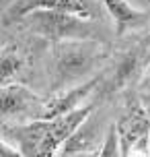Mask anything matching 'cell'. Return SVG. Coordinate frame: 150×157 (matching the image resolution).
Returning a JSON list of instances; mask_svg holds the SVG:
<instances>
[{"instance_id": "6da1fadb", "label": "cell", "mask_w": 150, "mask_h": 157, "mask_svg": "<svg viewBox=\"0 0 150 157\" xmlns=\"http://www.w3.org/2000/svg\"><path fill=\"white\" fill-rule=\"evenodd\" d=\"M91 105H78L55 118L16 122L8 128V136L23 157H55L66 139L91 116Z\"/></svg>"}, {"instance_id": "7a4b0ae2", "label": "cell", "mask_w": 150, "mask_h": 157, "mask_svg": "<svg viewBox=\"0 0 150 157\" xmlns=\"http://www.w3.org/2000/svg\"><path fill=\"white\" fill-rule=\"evenodd\" d=\"M105 58V48L88 37L64 39L55 48V68L62 85H76Z\"/></svg>"}, {"instance_id": "3957f363", "label": "cell", "mask_w": 150, "mask_h": 157, "mask_svg": "<svg viewBox=\"0 0 150 157\" xmlns=\"http://www.w3.org/2000/svg\"><path fill=\"white\" fill-rule=\"evenodd\" d=\"M23 17L37 35H43L55 44L64 39L88 37L87 19H78L74 15H66L58 10H29Z\"/></svg>"}, {"instance_id": "277c9868", "label": "cell", "mask_w": 150, "mask_h": 157, "mask_svg": "<svg viewBox=\"0 0 150 157\" xmlns=\"http://www.w3.org/2000/svg\"><path fill=\"white\" fill-rule=\"evenodd\" d=\"M41 110H43V99L35 95L31 89L19 83H8L0 87V118L2 120L27 122V120L41 118Z\"/></svg>"}, {"instance_id": "5b68a950", "label": "cell", "mask_w": 150, "mask_h": 157, "mask_svg": "<svg viewBox=\"0 0 150 157\" xmlns=\"http://www.w3.org/2000/svg\"><path fill=\"white\" fill-rule=\"evenodd\" d=\"M99 83H101V77H93L88 81H84V83H76V85L66 87V91H62L60 95L52 97L49 101H43L41 118H55V116L66 114V112L76 110L80 103L95 91V87Z\"/></svg>"}, {"instance_id": "8992f818", "label": "cell", "mask_w": 150, "mask_h": 157, "mask_svg": "<svg viewBox=\"0 0 150 157\" xmlns=\"http://www.w3.org/2000/svg\"><path fill=\"white\" fill-rule=\"evenodd\" d=\"M101 4L107 8V13L113 19L117 35H123L126 31L136 29V27H140L148 21V10L136 8L127 0H101Z\"/></svg>"}, {"instance_id": "52a82bcc", "label": "cell", "mask_w": 150, "mask_h": 157, "mask_svg": "<svg viewBox=\"0 0 150 157\" xmlns=\"http://www.w3.org/2000/svg\"><path fill=\"white\" fill-rule=\"evenodd\" d=\"M29 10H58V13L74 15L78 19H88L93 15L87 0H27L21 4L19 13L25 15Z\"/></svg>"}, {"instance_id": "ba28073f", "label": "cell", "mask_w": 150, "mask_h": 157, "mask_svg": "<svg viewBox=\"0 0 150 157\" xmlns=\"http://www.w3.org/2000/svg\"><path fill=\"white\" fill-rule=\"evenodd\" d=\"M23 66L25 58L16 46H8L4 50H0V87L15 83V78L23 71Z\"/></svg>"}, {"instance_id": "9c48e42d", "label": "cell", "mask_w": 150, "mask_h": 157, "mask_svg": "<svg viewBox=\"0 0 150 157\" xmlns=\"http://www.w3.org/2000/svg\"><path fill=\"white\" fill-rule=\"evenodd\" d=\"M95 157H123L121 155V145H119V134H117V126L113 124L105 130L103 143L99 151L95 153Z\"/></svg>"}, {"instance_id": "30bf717a", "label": "cell", "mask_w": 150, "mask_h": 157, "mask_svg": "<svg viewBox=\"0 0 150 157\" xmlns=\"http://www.w3.org/2000/svg\"><path fill=\"white\" fill-rule=\"evenodd\" d=\"M0 157H23V155L19 153V149L10 141L0 139Z\"/></svg>"}, {"instance_id": "8fae6325", "label": "cell", "mask_w": 150, "mask_h": 157, "mask_svg": "<svg viewBox=\"0 0 150 157\" xmlns=\"http://www.w3.org/2000/svg\"><path fill=\"white\" fill-rule=\"evenodd\" d=\"M60 157H95L93 151H76V153H62Z\"/></svg>"}, {"instance_id": "7c38bea8", "label": "cell", "mask_w": 150, "mask_h": 157, "mask_svg": "<svg viewBox=\"0 0 150 157\" xmlns=\"http://www.w3.org/2000/svg\"><path fill=\"white\" fill-rule=\"evenodd\" d=\"M142 2H144V4H146V2H148V0H142Z\"/></svg>"}]
</instances>
